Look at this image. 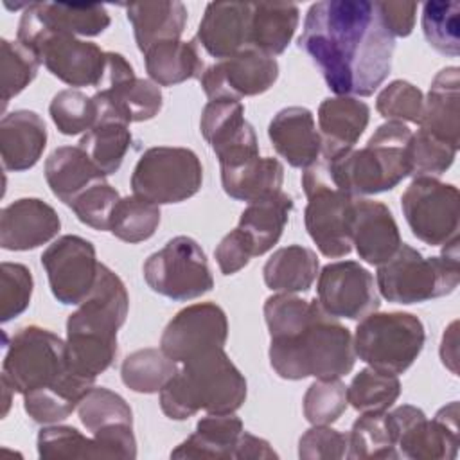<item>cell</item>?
<instances>
[{
  "label": "cell",
  "instance_id": "1",
  "mask_svg": "<svg viewBox=\"0 0 460 460\" xmlns=\"http://www.w3.org/2000/svg\"><path fill=\"white\" fill-rule=\"evenodd\" d=\"M300 49L320 68L336 95H372L388 77L395 41L376 2L323 0L309 7Z\"/></svg>",
  "mask_w": 460,
  "mask_h": 460
},
{
  "label": "cell",
  "instance_id": "2",
  "mask_svg": "<svg viewBox=\"0 0 460 460\" xmlns=\"http://www.w3.org/2000/svg\"><path fill=\"white\" fill-rule=\"evenodd\" d=\"M270 363L282 379H340L354 368L350 331L329 316L318 300L277 293L264 302Z\"/></svg>",
  "mask_w": 460,
  "mask_h": 460
},
{
  "label": "cell",
  "instance_id": "3",
  "mask_svg": "<svg viewBox=\"0 0 460 460\" xmlns=\"http://www.w3.org/2000/svg\"><path fill=\"white\" fill-rule=\"evenodd\" d=\"M246 401V379L225 349H214L183 363L160 390V408L172 420L207 413H234Z\"/></svg>",
  "mask_w": 460,
  "mask_h": 460
},
{
  "label": "cell",
  "instance_id": "4",
  "mask_svg": "<svg viewBox=\"0 0 460 460\" xmlns=\"http://www.w3.org/2000/svg\"><path fill=\"white\" fill-rule=\"evenodd\" d=\"M411 137L406 124L388 120L374 131L363 149H350L334 160H322L327 164L331 181L349 196L386 192L410 176Z\"/></svg>",
  "mask_w": 460,
  "mask_h": 460
},
{
  "label": "cell",
  "instance_id": "5",
  "mask_svg": "<svg viewBox=\"0 0 460 460\" xmlns=\"http://www.w3.org/2000/svg\"><path fill=\"white\" fill-rule=\"evenodd\" d=\"M458 282V237L446 243L440 257H424L402 243L386 262L377 266L376 275L381 296L406 305L446 296L456 289Z\"/></svg>",
  "mask_w": 460,
  "mask_h": 460
},
{
  "label": "cell",
  "instance_id": "6",
  "mask_svg": "<svg viewBox=\"0 0 460 460\" xmlns=\"http://www.w3.org/2000/svg\"><path fill=\"white\" fill-rule=\"evenodd\" d=\"M422 322L411 313H372L359 320L352 338L356 356L390 374L406 372L424 347Z\"/></svg>",
  "mask_w": 460,
  "mask_h": 460
},
{
  "label": "cell",
  "instance_id": "7",
  "mask_svg": "<svg viewBox=\"0 0 460 460\" xmlns=\"http://www.w3.org/2000/svg\"><path fill=\"white\" fill-rule=\"evenodd\" d=\"M302 187L307 196L304 221L309 237L325 257L349 255L352 250L350 217L356 198L331 181L327 164L322 158L304 169Z\"/></svg>",
  "mask_w": 460,
  "mask_h": 460
},
{
  "label": "cell",
  "instance_id": "8",
  "mask_svg": "<svg viewBox=\"0 0 460 460\" xmlns=\"http://www.w3.org/2000/svg\"><path fill=\"white\" fill-rule=\"evenodd\" d=\"M66 372V343L49 329L25 325L5 343L2 377L22 395L58 383Z\"/></svg>",
  "mask_w": 460,
  "mask_h": 460
},
{
  "label": "cell",
  "instance_id": "9",
  "mask_svg": "<svg viewBox=\"0 0 460 460\" xmlns=\"http://www.w3.org/2000/svg\"><path fill=\"white\" fill-rule=\"evenodd\" d=\"M201 162L187 147H149L138 158L131 174L133 194L158 207L192 198L201 189Z\"/></svg>",
  "mask_w": 460,
  "mask_h": 460
},
{
  "label": "cell",
  "instance_id": "10",
  "mask_svg": "<svg viewBox=\"0 0 460 460\" xmlns=\"http://www.w3.org/2000/svg\"><path fill=\"white\" fill-rule=\"evenodd\" d=\"M147 286L171 300L185 302L208 293L214 279L201 246L187 235H176L144 262Z\"/></svg>",
  "mask_w": 460,
  "mask_h": 460
},
{
  "label": "cell",
  "instance_id": "11",
  "mask_svg": "<svg viewBox=\"0 0 460 460\" xmlns=\"http://www.w3.org/2000/svg\"><path fill=\"white\" fill-rule=\"evenodd\" d=\"M92 99L97 106V122H144L156 117L164 104L160 86L151 79L137 77L129 61L119 52H106L104 74Z\"/></svg>",
  "mask_w": 460,
  "mask_h": 460
},
{
  "label": "cell",
  "instance_id": "12",
  "mask_svg": "<svg viewBox=\"0 0 460 460\" xmlns=\"http://www.w3.org/2000/svg\"><path fill=\"white\" fill-rule=\"evenodd\" d=\"M399 455L410 460H453L460 446L458 402L440 408L433 420L411 404L397 406L388 413Z\"/></svg>",
  "mask_w": 460,
  "mask_h": 460
},
{
  "label": "cell",
  "instance_id": "13",
  "mask_svg": "<svg viewBox=\"0 0 460 460\" xmlns=\"http://www.w3.org/2000/svg\"><path fill=\"white\" fill-rule=\"evenodd\" d=\"M458 189L437 178H413L401 196V208L411 234L431 246L458 237Z\"/></svg>",
  "mask_w": 460,
  "mask_h": 460
},
{
  "label": "cell",
  "instance_id": "14",
  "mask_svg": "<svg viewBox=\"0 0 460 460\" xmlns=\"http://www.w3.org/2000/svg\"><path fill=\"white\" fill-rule=\"evenodd\" d=\"M99 264L95 248L79 235H61L41 253L49 286L63 305H79L92 293Z\"/></svg>",
  "mask_w": 460,
  "mask_h": 460
},
{
  "label": "cell",
  "instance_id": "15",
  "mask_svg": "<svg viewBox=\"0 0 460 460\" xmlns=\"http://www.w3.org/2000/svg\"><path fill=\"white\" fill-rule=\"evenodd\" d=\"M318 304L332 318L361 320L379 309L372 273L356 261H338L318 273Z\"/></svg>",
  "mask_w": 460,
  "mask_h": 460
},
{
  "label": "cell",
  "instance_id": "16",
  "mask_svg": "<svg viewBox=\"0 0 460 460\" xmlns=\"http://www.w3.org/2000/svg\"><path fill=\"white\" fill-rule=\"evenodd\" d=\"M25 47L38 56L52 75L68 86L97 88L102 79L106 52L92 41L65 32H45L25 43Z\"/></svg>",
  "mask_w": 460,
  "mask_h": 460
},
{
  "label": "cell",
  "instance_id": "17",
  "mask_svg": "<svg viewBox=\"0 0 460 460\" xmlns=\"http://www.w3.org/2000/svg\"><path fill=\"white\" fill-rule=\"evenodd\" d=\"M228 336L225 311L214 302H199L178 311L165 325L160 349L176 363H185L214 349H223Z\"/></svg>",
  "mask_w": 460,
  "mask_h": 460
},
{
  "label": "cell",
  "instance_id": "18",
  "mask_svg": "<svg viewBox=\"0 0 460 460\" xmlns=\"http://www.w3.org/2000/svg\"><path fill=\"white\" fill-rule=\"evenodd\" d=\"M279 77V63L257 49H244L226 59L208 65L201 75V88L212 99L241 101L264 93Z\"/></svg>",
  "mask_w": 460,
  "mask_h": 460
},
{
  "label": "cell",
  "instance_id": "19",
  "mask_svg": "<svg viewBox=\"0 0 460 460\" xmlns=\"http://www.w3.org/2000/svg\"><path fill=\"white\" fill-rule=\"evenodd\" d=\"M110 25V14L99 4L32 2L18 23L16 40L29 43L45 32H65L72 36H97Z\"/></svg>",
  "mask_w": 460,
  "mask_h": 460
},
{
  "label": "cell",
  "instance_id": "20",
  "mask_svg": "<svg viewBox=\"0 0 460 460\" xmlns=\"http://www.w3.org/2000/svg\"><path fill=\"white\" fill-rule=\"evenodd\" d=\"M61 228L58 212L38 198H20L0 212V246L9 252L34 250Z\"/></svg>",
  "mask_w": 460,
  "mask_h": 460
},
{
  "label": "cell",
  "instance_id": "21",
  "mask_svg": "<svg viewBox=\"0 0 460 460\" xmlns=\"http://www.w3.org/2000/svg\"><path fill=\"white\" fill-rule=\"evenodd\" d=\"M129 309V296L124 282L108 266L99 264L92 293L68 316L66 329H86L117 336Z\"/></svg>",
  "mask_w": 460,
  "mask_h": 460
},
{
  "label": "cell",
  "instance_id": "22",
  "mask_svg": "<svg viewBox=\"0 0 460 460\" xmlns=\"http://www.w3.org/2000/svg\"><path fill=\"white\" fill-rule=\"evenodd\" d=\"M350 241L359 259L379 266L402 244L399 226L390 208L374 199L356 198L350 217Z\"/></svg>",
  "mask_w": 460,
  "mask_h": 460
},
{
  "label": "cell",
  "instance_id": "23",
  "mask_svg": "<svg viewBox=\"0 0 460 460\" xmlns=\"http://www.w3.org/2000/svg\"><path fill=\"white\" fill-rule=\"evenodd\" d=\"M250 2H210L199 22L196 41L205 54L226 59L250 47Z\"/></svg>",
  "mask_w": 460,
  "mask_h": 460
},
{
  "label": "cell",
  "instance_id": "24",
  "mask_svg": "<svg viewBox=\"0 0 460 460\" xmlns=\"http://www.w3.org/2000/svg\"><path fill=\"white\" fill-rule=\"evenodd\" d=\"M370 120V108L350 95H336L322 101L318 108V133L322 158L334 160L354 149Z\"/></svg>",
  "mask_w": 460,
  "mask_h": 460
},
{
  "label": "cell",
  "instance_id": "25",
  "mask_svg": "<svg viewBox=\"0 0 460 460\" xmlns=\"http://www.w3.org/2000/svg\"><path fill=\"white\" fill-rule=\"evenodd\" d=\"M275 151L291 165L305 169L322 155V138L314 115L304 106H288L277 111L268 126Z\"/></svg>",
  "mask_w": 460,
  "mask_h": 460
},
{
  "label": "cell",
  "instance_id": "26",
  "mask_svg": "<svg viewBox=\"0 0 460 460\" xmlns=\"http://www.w3.org/2000/svg\"><path fill=\"white\" fill-rule=\"evenodd\" d=\"M47 146V126L32 110H14L0 120V153L5 171L22 172L38 164Z\"/></svg>",
  "mask_w": 460,
  "mask_h": 460
},
{
  "label": "cell",
  "instance_id": "27",
  "mask_svg": "<svg viewBox=\"0 0 460 460\" xmlns=\"http://www.w3.org/2000/svg\"><path fill=\"white\" fill-rule=\"evenodd\" d=\"M419 129L451 146H460V70L458 66L442 68L431 81L424 99Z\"/></svg>",
  "mask_w": 460,
  "mask_h": 460
},
{
  "label": "cell",
  "instance_id": "28",
  "mask_svg": "<svg viewBox=\"0 0 460 460\" xmlns=\"http://www.w3.org/2000/svg\"><path fill=\"white\" fill-rule=\"evenodd\" d=\"M45 180L52 194L70 207L84 190L106 181V174L97 169L79 146H61L45 162Z\"/></svg>",
  "mask_w": 460,
  "mask_h": 460
},
{
  "label": "cell",
  "instance_id": "29",
  "mask_svg": "<svg viewBox=\"0 0 460 460\" xmlns=\"http://www.w3.org/2000/svg\"><path fill=\"white\" fill-rule=\"evenodd\" d=\"M221 183L225 192L237 201H255L280 190L284 167L273 156H248L232 164H223Z\"/></svg>",
  "mask_w": 460,
  "mask_h": 460
},
{
  "label": "cell",
  "instance_id": "30",
  "mask_svg": "<svg viewBox=\"0 0 460 460\" xmlns=\"http://www.w3.org/2000/svg\"><path fill=\"white\" fill-rule=\"evenodd\" d=\"M126 14L140 52L160 41L180 40L187 23V9L178 0L133 2L126 5Z\"/></svg>",
  "mask_w": 460,
  "mask_h": 460
},
{
  "label": "cell",
  "instance_id": "31",
  "mask_svg": "<svg viewBox=\"0 0 460 460\" xmlns=\"http://www.w3.org/2000/svg\"><path fill=\"white\" fill-rule=\"evenodd\" d=\"M146 70L158 86H172L189 79H201L205 59L196 38L190 41L169 40L155 43L144 52Z\"/></svg>",
  "mask_w": 460,
  "mask_h": 460
},
{
  "label": "cell",
  "instance_id": "32",
  "mask_svg": "<svg viewBox=\"0 0 460 460\" xmlns=\"http://www.w3.org/2000/svg\"><path fill=\"white\" fill-rule=\"evenodd\" d=\"M243 431L235 411L208 413L198 420L196 431L171 451V458H234Z\"/></svg>",
  "mask_w": 460,
  "mask_h": 460
},
{
  "label": "cell",
  "instance_id": "33",
  "mask_svg": "<svg viewBox=\"0 0 460 460\" xmlns=\"http://www.w3.org/2000/svg\"><path fill=\"white\" fill-rule=\"evenodd\" d=\"M291 210L293 199L282 190L248 203L241 212L237 228L250 237L253 255H264L279 243Z\"/></svg>",
  "mask_w": 460,
  "mask_h": 460
},
{
  "label": "cell",
  "instance_id": "34",
  "mask_svg": "<svg viewBox=\"0 0 460 460\" xmlns=\"http://www.w3.org/2000/svg\"><path fill=\"white\" fill-rule=\"evenodd\" d=\"M300 20V11L289 2L252 4L250 47L277 56L289 45Z\"/></svg>",
  "mask_w": 460,
  "mask_h": 460
},
{
  "label": "cell",
  "instance_id": "35",
  "mask_svg": "<svg viewBox=\"0 0 460 460\" xmlns=\"http://www.w3.org/2000/svg\"><path fill=\"white\" fill-rule=\"evenodd\" d=\"M318 268V257L311 248L289 244L273 252L262 268V277L271 291L302 293L311 289Z\"/></svg>",
  "mask_w": 460,
  "mask_h": 460
},
{
  "label": "cell",
  "instance_id": "36",
  "mask_svg": "<svg viewBox=\"0 0 460 460\" xmlns=\"http://www.w3.org/2000/svg\"><path fill=\"white\" fill-rule=\"evenodd\" d=\"M92 386V381L66 372L58 383L25 394L23 408L38 424H58L77 410L81 399Z\"/></svg>",
  "mask_w": 460,
  "mask_h": 460
},
{
  "label": "cell",
  "instance_id": "37",
  "mask_svg": "<svg viewBox=\"0 0 460 460\" xmlns=\"http://www.w3.org/2000/svg\"><path fill=\"white\" fill-rule=\"evenodd\" d=\"M68 372L95 381L117 358V336L84 329H66Z\"/></svg>",
  "mask_w": 460,
  "mask_h": 460
},
{
  "label": "cell",
  "instance_id": "38",
  "mask_svg": "<svg viewBox=\"0 0 460 460\" xmlns=\"http://www.w3.org/2000/svg\"><path fill=\"white\" fill-rule=\"evenodd\" d=\"M176 372V361L162 349L151 347L131 352L120 367L122 383L137 394H160Z\"/></svg>",
  "mask_w": 460,
  "mask_h": 460
},
{
  "label": "cell",
  "instance_id": "39",
  "mask_svg": "<svg viewBox=\"0 0 460 460\" xmlns=\"http://www.w3.org/2000/svg\"><path fill=\"white\" fill-rule=\"evenodd\" d=\"M129 146V124L119 120H99L79 140V147L106 176L119 171Z\"/></svg>",
  "mask_w": 460,
  "mask_h": 460
},
{
  "label": "cell",
  "instance_id": "40",
  "mask_svg": "<svg viewBox=\"0 0 460 460\" xmlns=\"http://www.w3.org/2000/svg\"><path fill=\"white\" fill-rule=\"evenodd\" d=\"M347 458H399L386 411L363 413L349 433Z\"/></svg>",
  "mask_w": 460,
  "mask_h": 460
},
{
  "label": "cell",
  "instance_id": "41",
  "mask_svg": "<svg viewBox=\"0 0 460 460\" xmlns=\"http://www.w3.org/2000/svg\"><path fill=\"white\" fill-rule=\"evenodd\" d=\"M38 455L43 460L111 458L104 442L93 435L86 438L72 426H49L38 433Z\"/></svg>",
  "mask_w": 460,
  "mask_h": 460
},
{
  "label": "cell",
  "instance_id": "42",
  "mask_svg": "<svg viewBox=\"0 0 460 460\" xmlns=\"http://www.w3.org/2000/svg\"><path fill=\"white\" fill-rule=\"evenodd\" d=\"M399 394V377L374 367L359 370L347 386V399L350 406L361 413L386 411L397 401Z\"/></svg>",
  "mask_w": 460,
  "mask_h": 460
},
{
  "label": "cell",
  "instance_id": "43",
  "mask_svg": "<svg viewBox=\"0 0 460 460\" xmlns=\"http://www.w3.org/2000/svg\"><path fill=\"white\" fill-rule=\"evenodd\" d=\"M160 207L138 196L120 198L110 221V232L129 244L147 241L160 225Z\"/></svg>",
  "mask_w": 460,
  "mask_h": 460
},
{
  "label": "cell",
  "instance_id": "44",
  "mask_svg": "<svg viewBox=\"0 0 460 460\" xmlns=\"http://www.w3.org/2000/svg\"><path fill=\"white\" fill-rule=\"evenodd\" d=\"M460 4L433 0L422 5V32L440 54L456 58L460 52Z\"/></svg>",
  "mask_w": 460,
  "mask_h": 460
},
{
  "label": "cell",
  "instance_id": "45",
  "mask_svg": "<svg viewBox=\"0 0 460 460\" xmlns=\"http://www.w3.org/2000/svg\"><path fill=\"white\" fill-rule=\"evenodd\" d=\"M77 413L92 435L111 426H133V411L126 399L102 386H92L86 392L77 406Z\"/></svg>",
  "mask_w": 460,
  "mask_h": 460
},
{
  "label": "cell",
  "instance_id": "46",
  "mask_svg": "<svg viewBox=\"0 0 460 460\" xmlns=\"http://www.w3.org/2000/svg\"><path fill=\"white\" fill-rule=\"evenodd\" d=\"M40 65L38 56L18 40L9 41L4 38L0 41L2 108L34 81Z\"/></svg>",
  "mask_w": 460,
  "mask_h": 460
},
{
  "label": "cell",
  "instance_id": "47",
  "mask_svg": "<svg viewBox=\"0 0 460 460\" xmlns=\"http://www.w3.org/2000/svg\"><path fill=\"white\" fill-rule=\"evenodd\" d=\"M49 113L63 135L86 133L97 122V106L93 99L75 88L58 92L49 104Z\"/></svg>",
  "mask_w": 460,
  "mask_h": 460
},
{
  "label": "cell",
  "instance_id": "48",
  "mask_svg": "<svg viewBox=\"0 0 460 460\" xmlns=\"http://www.w3.org/2000/svg\"><path fill=\"white\" fill-rule=\"evenodd\" d=\"M458 147L440 140L426 131H417L411 137L408 160L410 176L413 178H437L444 174L455 162Z\"/></svg>",
  "mask_w": 460,
  "mask_h": 460
},
{
  "label": "cell",
  "instance_id": "49",
  "mask_svg": "<svg viewBox=\"0 0 460 460\" xmlns=\"http://www.w3.org/2000/svg\"><path fill=\"white\" fill-rule=\"evenodd\" d=\"M347 386L340 379H316L302 401L304 417L313 426L332 424L347 410Z\"/></svg>",
  "mask_w": 460,
  "mask_h": 460
},
{
  "label": "cell",
  "instance_id": "50",
  "mask_svg": "<svg viewBox=\"0 0 460 460\" xmlns=\"http://www.w3.org/2000/svg\"><path fill=\"white\" fill-rule=\"evenodd\" d=\"M246 124L248 120L244 119V106L241 104V101L212 99L205 104L201 111L199 129L203 138L214 149Z\"/></svg>",
  "mask_w": 460,
  "mask_h": 460
},
{
  "label": "cell",
  "instance_id": "51",
  "mask_svg": "<svg viewBox=\"0 0 460 460\" xmlns=\"http://www.w3.org/2000/svg\"><path fill=\"white\" fill-rule=\"evenodd\" d=\"M424 108L422 92L402 79H395L386 84L376 99V110L386 120L419 124Z\"/></svg>",
  "mask_w": 460,
  "mask_h": 460
},
{
  "label": "cell",
  "instance_id": "52",
  "mask_svg": "<svg viewBox=\"0 0 460 460\" xmlns=\"http://www.w3.org/2000/svg\"><path fill=\"white\" fill-rule=\"evenodd\" d=\"M32 273L18 262L0 264V322L5 323L20 316L31 304Z\"/></svg>",
  "mask_w": 460,
  "mask_h": 460
},
{
  "label": "cell",
  "instance_id": "53",
  "mask_svg": "<svg viewBox=\"0 0 460 460\" xmlns=\"http://www.w3.org/2000/svg\"><path fill=\"white\" fill-rule=\"evenodd\" d=\"M120 196L119 192L108 183L101 181L88 190H84L81 196H77L72 203L70 208L77 216L81 223L86 226H92L93 230H110V221L111 214L119 203Z\"/></svg>",
  "mask_w": 460,
  "mask_h": 460
},
{
  "label": "cell",
  "instance_id": "54",
  "mask_svg": "<svg viewBox=\"0 0 460 460\" xmlns=\"http://www.w3.org/2000/svg\"><path fill=\"white\" fill-rule=\"evenodd\" d=\"M349 435L325 424L309 428L298 440V456L302 460H338L347 455Z\"/></svg>",
  "mask_w": 460,
  "mask_h": 460
},
{
  "label": "cell",
  "instance_id": "55",
  "mask_svg": "<svg viewBox=\"0 0 460 460\" xmlns=\"http://www.w3.org/2000/svg\"><path fill=\"white\" fill-rule=\"evenodd\" d=\"M214 257L223 275H234L243 270L252 257H255L253 244L241 228H235L219 241L214 250Z\"/></svg>",
  "mask_w": 460,
  "mask_h": 460
},
{
  "label": "cell",
  "instance_id": "56",
  "mask_svg": "<svg viewBox=\"0 0 460 460\" xmlns=\"http://www.w3.org/2000/svg\"><path fill=\"white\" fill-rule=\"evenodd\" d=\"M385 29L395 38H406L415 27L417 2H376Z\"/></svg>",
  "mask_w": 460,
  "mask_h": 460
},
{
  "label": "cell",
  "instance_id": "57",
  "mask_svg": "<svg viewBox=\"0 0 460 460\" xmlns=\"http://www.w3.org/2000/svg\"><path fill=\"white\" fill-rule=\"evenodd\" d=\"M235 460H270V458H279V455L275 453V449L270 446L268 440L255 437L248 431H243L237 446H235V453H234Z\"/></svg>",
  "mask_w": 460,
  "mask_h": 460
},
{
  "label": "cell",
  "instance_id": "58",
  "mask_svg": "<svg viewBox=\"0 0 460 460\" xmlns=\"http://www.w3.org/2000/svg\"><path fill=\"white\" fill-rule=\"evenodd\" d=\"M456 322H453L447 331L442 336V345H440V358L442 363L453 372L456 374V361H458V338H456Z\"/></svg>",
  "mask_w": 460,
  "mask_h": 460
},
{
  "label": "cell",
  "instance_id": "59",
  "mask_svg": "<svg viewBox=\"0 0 460 460\" xmlns=\"http://www.w3.org/2000/svg\"><path fill=\"white\" fill-rule=\"evenodd\" d=\"M2 392H4V410H2V415L5 417L7 415V410H9V406H11V392H14L13 390V386L2 377Z\"/></svg>",
  "mask_w": 460,
  "mask_h": 460
}]
</instances>
